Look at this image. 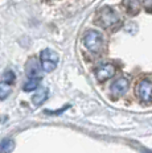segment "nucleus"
<instances>
[{
    "label": "nucleus",
    "instance_id": "obj_1",
    "mask_svg": "<svg viewBox=\"0 0 152 153\" xmlns=\"http://www.w3.org/2000/svg\"><path fill=\"white\" fill-rule=\"evenodd\" d=\"M95 23L103 29L114 30L120 25L122 19H120L118 12L115 9H113L111 7H102L97 12Z\"/></svg>",
    "mask_w": 152,
    "mask_h": 153
},
{
    "label": "nucleus",
    "instance_id": "obj_2",
    "mask_svg": "<svg viewBox=\"0 0 152 153\" xmlns=\"http://www.w3.org/2000/svg\"><path fill=\"white\" fill-rule=\"evenodd\" d=\"M85 45L90 52L101 53L103 49V37L99 32L97 30H87L83 37Z\"/></svg>",
    "mask_w": 152,
    "mask_h": 153
},
{
    "label": "nucleus",
    "instance_id": "obj_3",
    "mask_svg": "<svg viewBox=\"0 0 152 153\" xmlns=\"http://www.w3.org/2000/svg\"><path fill=\"white\" fill-rule=\"evenodd\" d=\"M40 61H41V66L42 70L46 73L53 71L57 68V63H58V56L57 53H54L50 49H44L40 54Z\"/></svg>",
    "mask_w": 152,
    "mask_h": 153
},
{
    "label": "nucleus",
    "instance_id": "obj_4",
    "mask_svg": "<svg viewBox=\"0 0 152 153\" xmlns=\"http://www.w3.org/2000/svg\"><path fill=\"white\" fill-rule=\"evenodd\" d=\"M136 94L143 103H152V81L143 79L136 86Z\"/></svg>",
    "mask_w": 152,
    "mask_h": 153
},
{
    "label": "nucleus",
    "instance_id": "obj_5",
    "mask_svg": "<svg viewBox=\"0 0 152 153\" xmlns=\"http://www.w3.org/2000/svg\"><path fill=\"white\" fill-rule=\"evenodd\" d=\"M116 73V68L115 65L113 63L107 62V63H102V65L98 66L97 71H95V76H97V81L98 82H104L107 79L113 78Z\"/></svg>",
    "mask_w": 152,
    "mask_h": 153
},
{
    "label": "nucleus",
    "instance_id": "obj_6",
    "mask_svg": "<svg viewBox=\"0 0 152 153\" xmlns=\"http://www.w3.org/2000/svg\"><path fill=\"white\" fill-rule=\"evenodd\" d=\"M128 79L127 78H118L115 82H113L111 87H110V91L115 98H119L122 95H124L128 90Z\"/></svg>",
    "mask_w": 152,
    "mask_h": 153
},
{
    "label": "nucleus",
    "instance_id": "obj_7",
    "mask_svg": "<svg viewBox=\"0 0 152 153\" xmlns=\"http://www.w3.org/2000/svg\"><path fill=\"white\" fill-rule=\"evenodd\" d=\"M41 62H39L36 58H31L25 65V71H27L28 78H40L41 76Z\"/></svg>",
    "mask_w": 152,
    "mask_h": 153
},
{
    "label": "nucleus",
    "instance_id": "obj_8",
    "mask_svg": "<svg viewBox=\"0 0 152 153\" xmlns=\"http://www.w3.org/2000/svg\"><path fill=\"white\" fill-rule=\"evenodd\" d=\"M123 7H124L127 15L135 16L140 11V0H123Z\"/></svg>",
    "mask_w": 152,
    "mask_h": 153
},
{
    "label": "nucleus",
    "instance_id": "obj_9",
    "mask_svg": "<svg viewBox=\"0 0 152 153\" xmlns=\"http://www.w3.org/2000/svg\"><path fill=\"white\" fill-rule=\"evenodd\" d=\"M46 98H48V90H46V88H41L40 91L33 94L32 102L34 106H40V104H42L46 100Z\"/></svg>",
    "mask_w": 152,
    "mask_h": 153
},
{
    "label": "nucleus",
    "instance_id": "obj_10",
    "mask_svg": "<svg viewBox=\"0 0 152 153\" xmlns=\"http://www.w3.org/2000/svg\"><path fill=\"white\" fill-rule=\"evenodd\" d=\"M11 88H12L11 83L4 82V81L0 82V99L1 100L7 99V98L9 97V94H11Z\"/></svg>",
    "mask_w": 152,
    "mask_h": 153
},
{
    "label": "nucleus",
    "instance_id": "obj_11",
    "mask_svg": "<svg viewBox=\"0 0 152 153\" xmlns=\"http://www.w3.org/2000/svg\"><path fill=\"white\" fill-rule=\"evenodd\" d=\"M15 148V143L11 139H4L0 143V153H9Z\"/></svg>",
    "mask_w": 152,
    "mask_h": 153
},
{
    "label": "nucleus",
    "instance_id": "obj_12",
    "mask_svg": "<svg viewBox=\"0 0 152 153\" xmlns=\"http://www.w3.org/2000/svg\"><path fill=\"white\" fill-rule=\"evenodd\" d=\"M39 83H40V78H29L24 83L23 88H24V91H33L39 87Z\"/></svg>",
    "mask_w": 152,
    "mask_h": 153
},
{
    "label": "nucleus",
    "instance_id": "obj_13",
    "mask_svg": "<svg viewBox=\"0 0 152 153\" xmlns=\"http://www.w3.org/2000/svg\"><path fill=\"white\" fill-rule=\"evenodd\" d=\"M15 78H16V76H15V73L12 71V70H5V71H4V74H3V79H1V81L8 82V83L13 85Z\"/></svg>",
    "mask_w": 152,
    "mask_h": 153
},
{
    "label": "nucleus",
    "instance_id": "obj_14",
    "mask_svg": "<svg viewBox=\"0 0 152 153\" xmlns=\"http://www.w3.org/2000/svg\"><path fill=\"white\" fill-rule=\"evenodd\" d=\"M143 7L147 12H152V0H143Z\"/></svg>",
    "mask_w": 152,
    "mask_h": 153
},
{
    "label": "nucleus",
    "instance_id": "obj_15",
    "mask_svg": "<svg viewBox=\"0 0 152 153\" xmlns=\"http://www.w3.org/2000/svg\"><path fill=\"white\" fill-rule=\"evenodd\" d=\"M144 153H152V152H151V151H145Z\"/></svg>",
    "mask_w": 152,
    "mask_h": 153
}]
</instances>
